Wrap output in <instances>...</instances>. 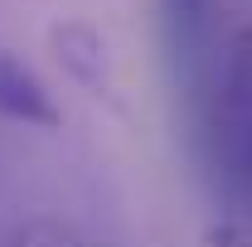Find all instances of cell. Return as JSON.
<instances>
[{
	"label": "cell",
	"instance_id": "cell-5",
	"mask_svg": "<svg viewBox=\"0 0 252 247\" xmlns=\"http://www.w3.org/2000/svg\"><path fill=\"white\" fill-rule=\"evenodd\" d=\"M10 247H83V238L59 218H34L10 238Z\"/></svg>",
	"mask_w": 252,
	"mask_h": 247
},
{
	"label": "cell",
	"instance_id": "cell-4",
	"mask_svg": "<svg viewBox=\"0 0 252 247\" xmlns=\"http://www.w3.org/2000/svg\"><path fill=\"white\" fill-rule=\"evenodd\" d=\"M165 30L175 59H204V44L214 34V0H165Z\"/></svg>",
	"mask_w": 252,
	"mask_h": 247
},
{
	"label": "cell",
	"instance_id": "cell-2",
	"mask_svg": "<svg viewBox=\"0 0 252 247\" xmlns=\"http://www.w3.org/2000/svg\"><path fill=\"white\" fill-rule=\"evenodd\" d=\"M0 117L25 122V126H44V131H54V126L63 122L49 83L34 73L30 63H20L15 54H5V49H0Z\"/></svg>",
	"mask_w": 252,
	"mask_h": 247
},
{
	"label": "cell",
	"instance_id": "cell-3",
	"mask_svg": "<svg viewBox=\"0 0 252 247\" xmlns=\"http://www.w3.org/2000/svg\"><path fill=\"white\" fill-rule=\"evenodd\" d=\"M49 44H54L59 63L78 83L102 88V78H107V44H102V34L93 25H54L49 30Z\"/></svg>",
	"mask_w": 252,
	"mask_h": 247
},
{
	"label": "cell",
	"instance_id": "cell-1",
	"mask_svg": "<svg viewBox=\"0 0 252 247\" xmlns=\"http://www.w3.org/2000/svg\"><path fill=\"white\" fill-rule=\"evenodd\" d=\"M204 151L219 185L252 209V39L223 54L219 83L204 102Z\"/></svg>",
	"mask_w": 252,
	"mask_h": 247
}]
</instances>
